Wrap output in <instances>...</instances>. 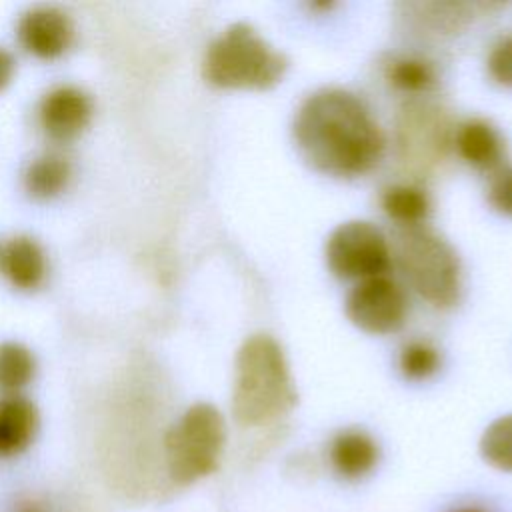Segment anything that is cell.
<instances>
[{
  "label": "cell",
  "mask_w": 512,
  "mask_h": 512,
  "mask_svg": "<svg viewBox=\"0 0 512 512\" xmlns=\"http://www.w3.org/2000/svg\"><path fill=\"white\" fill-rule=\"evenodd\" d=\"M440 366L438 350L426 342H410L400 354V370L408 380H426Z\"/></svg>",
  "instance_id": "20"
},
{
  "label": "cell",
  "mask_w": 512,
  "mask_h": 512,
  "mask_svg": "<svg viewBox=\"0 0 512 512\" xmlns=\"http://www.w3.org/2000/svg\"><path fill=\"white\" fill-rule=\"evenodd\" d=\"M378 444L364 430L338 432L328 450L332 470L344 480H360L368 476L378 464Z\"/></svg>",
  "instance_id": "12"
},
{
  "label": "cell",
  "mask_w": 512,
  "mask_h": 512,
  "mask_svg": "<svg viewBox=\"0 0 512 512\" xmlns=\"http://www.w3.org/2000/svg\"><path fill=\"white\" fill-rule=\"evenodd\" d=\"M72 178L70 160L56 152H42L24 170V188L36 200H50L64 192Z\"/></svg>",
  "instance_id": "15"
},
{
  "label": "cell",
  "mask_w": 512,
  "mask_h": 512,
  "mask_svg": "<svg viewBox=\"0 0 512 512\" xmlns=\"http://www.w3.org/2000/svg\"><path fill=\"white\" fill-rule=\"evenodd\" d=\"M38 430L36 406L18 394L0 396V458L24 452Z\"/></svg>",
  "instance_id": "13"
},
{
  "label": "cell",
  "mask_w": 512,
  "mask_h": 512,
  "mask_svg": "<svg viewBox=\"0 0 512 512\" xmlns=\"http://www.w3.org/2000/svg\"><path fill=\"white\" fill-rule=\"evenodd\" d=\"M388 80L406 92H422L432 86L434 72L428 62L418 58L394 60L388 68Z\"/></svg>",
  "instance_id": "19"
},
{
  "label": "cell",
  "mask_w": 512,
  "mask_h": 512,
  "mask_svg": "<svg viewBox=\"0 0 512 512\" xmlns=\"http://www.w3.org/2000/svg\"><path fill=\"white\" fill-rule=\"evenodd\" d=\"M0 272L18 290H36L46 278V256L30 236H14L0 246Z\"/></svg>",
  "instance_id": "11"
},
{
  "label": "cell",
  "mask_w": 512,
  "mask_h": 512,
  "mask_svg": "<svg viewBox=\"0 0 512 512\" xmlns=\"http://www.w3.org/2000/svg\"><path fill=\"white\" fill-rule=\"evenodd\" d=\"M382 206H384V212L392 220L406 224L408 228L422 222L430 210L428 196L420 188H414V186L388 188L382 196Z\"/></svg>",
  "instance_id": "17"
},
{
  "label": "cell",
  "mask_w": 512,
  "mask_h": 512,
  "mask_svg": "<svg viewBox=\"0 0 512 512\" xmlns=\"http://www.w3.org/2000/svg\"><path fill=\"white\" fill-rule=\"evenodd\" d=\"M400 134V146L406 148V154L416 158H422V148L426 158L442 156L450 142V130L440 110L420 104L406 106Z\"/></svg>",
  "instance_id": "10"
},
{
  "label": "cell",
  "mask_w": 512,
  "mask_h": 512,
  "mask_svg": "<svg viewBox=\"0 0 512 512\" xmlns=\"http://www.w3.org/2000/svg\"><path fill=\"white\" fill-rule=\"evenodd\" d=\"M14 66H16V62H14L12 54L0 46V90H4L10 84V80L14 76Z\"/></svg>",
  "instance_id": "23"
},
{
  "label": "cell",
  "mask_w": 512,
  "mask_h": 512,
  "mask_svg": "<svg viewBox=\"0 0 512 512\" xmlns=\"http://www.w3.org/2000/svg\"><path fill=\"white\" fill-rule=\"evenodd\" d=\"M296 390L282 348L270 336L248 338L236 356L232 412L240 426L256 428L288 414Z\"/></svg>",
  "instance_id": "2"
},
{
  "label": "cell",
  "mask_w": 512,
  "mask_h": 512,
  "mask_svg": "<svg viewBox=\"0 0 512 512\" xmlns=\"http://www.w3.org/2000/svg\"><path fill=\"white\" fill-rule=\"evenodd\" d=\"M458 154L480 170H492L500 164L504 146L496 128L484 120L464 122L454 136Z\"/></svg>",
  "instance_id": "14"
},
{
  "label": "cell",
  "mask_w": 512,
  "mask_h": 512,
  "mask_svg": "<svg viewBox=\"0 0 512 512\" xmlns=\"http://www.w3.org/2000/svg\"><path fill=\"white\" fill-rule=\"evenodd\" d=\"M92 120V98L78 86L60 84L48 90L38 104L42 132L58 144L78 138Z\"/></svg>",
  "instance_id": "8"
},
{
  "label": "cell",
  "mask_w": 512,
  "mask_h": 512,
  "mask_svg": "<svg viewBox=\"0 0 512 512\" xmlns=\"http://www.w3.org/2000/svg\"><path fill=\"white\" fill-rule=\"evenodd\" d=\"M490 204L506 216H512V168H500L488 186Z\"/></svg>",
  "instance_id": "21"
},
{
  "label": "cell",
  "mask_w": 512,
  "mask_h": 512,
  "mask_svg": "<svg viewBox=\"0 0 512 512\" xmlns=\"http://www.w3.org/2000/svg\"><path fill=\"white\" fill-rule=\"evenodd\" d=\"M484 460L502 472H512V414L494 420L480 438Z\"/></svg>",
  "instance_id": "18"
},
{
  "label": "cell",
  "mask_w": 512,
  "mask_h": 512,
  "mask_svg": "<svg viewBox=\"0 0 512 512\" xmlns=\"http://www.w3.org/2000/svg\"><path fill=\"white\" fill-rule=\"evenodd\" d=\"M288 68L284 54L272 50L248 24H232L206 50L202 74L218 88H270Z\"/></svg>",
  "instance_id": "3"
},
{
  "label": "cell",
  "mask_w": 512,
  "mask_h": 512,
  "mask_svg": "<svg viewBox=\"0 0 512 512\" xmlns=\"http://www.w3.org/2000/svg\"><path fill=\"white\" fill-rule=\"evenodd\" d=\"M454 512H482V510H476V508H460V510H454Z\"/></svg>",
  "instance_id": "24"
},
{
  "label": "cell",
  "mask_w": 512,
  "mask_h": 512,
  "mask_svg": "<svg viewBox=\"0 0 512 512\" xmlns=\"http://www.w3.org/2000/svg\"><path fill=\"white\" fill-rule=\"evenodd\" d=\"M226 440L222 414L206 402L190 406L164 438V456L176 484H192L212 474Z\"/></svg>",
  "instance_id": "4"
},
{
  "label": "cell",
  "mask_w": 512,
  "mask_h": 512,
  "mask_svg": "<svg viewBox=\"0 0 512 512\" xmlns=\"http://www.w3.org/2000/svg\"><path fill=\"white\" fill-rule=\"evenodd\" d=\"M294 140L304 160L322 174L352 178L372 170L384 136L360 98L326 88L304 100L294 120Z\"/></svg>",
  "instance_id": "1"
},
{
  "label": "cell",
  "mask_w": 512,
  "mask_h": 512,
  "mask_svg": "<svg viewBox=\"0 0 512 512\" xmlns=\"http://www.w3.org/2000/svg\"><path fill=\"white\" fill-rule=\"evenodd\" d=\"M16 34L26 52L42 60H52L72 46L74 24L56 6H34L20 16Z\"/></svg>",
  "instance_id": "9"
},
{
  "label": "cell",
  "mask_w": 512,
  "mask_h": 512,
  "mask_svg": "<svg viewBox=\"0 0 512 512\" xmlns=\"http://www.w3.org/2000/svg\"><path fill=\"white\" fill-rule=\"evenodd\" d=\"M36 374L34 354L18 342L0 344V392L16 394L32 382Z\"/></svg>",
  "instance_id": "16"
},
{
  "label": "cell",
  "mask_w": 512,
  "mask_h": 512,
  "mask_svg": "<svg viewBox=\"0 0 512 512\" xmlns=\"http://www.w3.org/2000/svg\"><path fill=\"white\" fill-rule=\"evenodd\" d=\"M396 260L412 288L432 306H452L460 292V264L452 246L428 228L410 226L396 238Z\"/></svg>",
  "instance_id": "5"
},
{
  "label": "cell",
  "mask_w": 512,
  "mask_h": 512,
  "mask_svg": "<svg viewBox=\"0 0 512 512\" xmlns=\"http://www.w3.org/2000/svg\"><path fill=\"white\" fill-rule=\"evenodd\" d=\"M326 262L338 278H376L390 266V248L382 232L360 220L340 224L326 242Z\"/></svg>",
  "instance_id": "6"
},
{
  "label": "cell",
  "mask_w": 512,
  "mask_h": 512,
  "mask_svg": "<svg viewBox=\"0 0 512 512\" xmlns=\"http://www.w3.org/2000/svg\"><path fill=\"white\" fill-rule=\"evenodd\" d=\"M488 70L498 84L512 86V36L494 46L488 58Z\"/></svg>",
  "instance_id": "22"
},
{
  "label": "cell",
  "mask_w": 512,
  "mask_h": 512,
  "mask_svg": "<svg viewBox=\"0 0 512 512\" xmlns=\"http://www.w3.org/2000/svg\"><path fill=\"white\" fill-rule=\"evenodd\" d=\"M406 310L408 304L402 288L386 276L362 280L346 298V316L354 326L370 334L400 330Z\"/></svg>",
  "instance_id": "7"
}]
</instances>
